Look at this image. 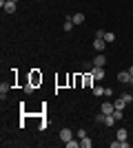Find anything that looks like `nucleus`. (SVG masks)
<instances>
[{"label":"nucleus","instance_id":"obj_22","mask_svg":"<svg viewBox=\"0 0 133 148\" xmlns=\"http://www.w3.org/2000/svg\"><path fill=\"white\" fill-rule=\"evenodd\" d=\"M82 137H87V130L80 128V130H78V139H82Z\"/></svg>","mask_w":133,"mask_h":148},{"label":"nucleus","instance_id":"obj_13","mask_svg":"<svg viewBox=\"0 0 133 148\" xmlns=\"http://www.w3.org/2000/svg\"><path fill=\"white\" fill-rule=\"evenodd\" d=\"M102 38L107 40V44H111V42L115 40V33H111V31H104V36H102Z\"/></svg>","mask_w":133,"mask_h":148},{"label":"nucleus","instance_id":"obj_6","mask_svg":"<svg viewBox=\"0 0 133 148\" xmlns=\"http://www.w3.org/2000/svg\"><path fill=\"white\" fill-rule=\"evenodd\" d=\"M115 137H118L120 142H127V139H129V130L127 128H118V130H115Z\"/></svg>","mask_w":133,"mask_h":148},{"label":"nucleus","instance_id":"obj_9","mask_svg":"<svg viewBox=\"0 0 133 148\" xmlns=\"http://www.w3.org/2000/svg\"><path fill=\"white\" fill-rule=\"evenodd\" d=\"M71 18H73V25H82L84 20H87V18H84V13H76V16H71Z\"/></svg>","mask_w":133,"mask_h":148},{"label":"nucleus","instance_id":"obj_21","mask_svg":"<svg viewBox=\"0 0 133 148\" xmlns=\"http://www.w3.org/2000/svg\"><path fill=\"white\" fill-rule=\"evenodd\" d=\"M95 122H98V124H104V113H100V115H95Z\"/></svg>","mask_w":133,"mask_h":148},{"label":"nucleus","instance_id":"obj_10","mask_svg":"<svg viewBox=\"0 0 133 148\" xmlns=\"http://www.w3.org/2000/svg\"><path fill=\"white\" fill-rule=\"evenodd\" d=\"M113 104H115V108H120V111H124V108H127V102H124V99H122V97H118V99H115V102H113Z\"/></svg>","mask_w":133,"mask_h":148},{"label":"nucleus","instance_id":"obj_23","mask_svg":"<svg viewBox=\"0 0 133 148\" xmlns=\"http://www.w3.org/2000/svg\"><path fill=\"white\" fill-rule=\"evenodd\" d=\"M129 82L133 84V66H129Z\"/></svg>","mask_w":133,"mask_h":148},{"label":"nucleus","instance_id":"obj_20","mask_svg":"<svg viewBox=\"0 0 133 148\" xmlns=\"http://www.w3.org/2000/svg\"><path fill=\"white\" fill-rule=\"evenodd\" d=\"M93 95H104V88H102V86H95L93 88Z\"/></svg>","mask_w":133,"mask_h":148},{"label":"nucleus","instance_id":"obj_8","mask_svg":"<svg viewBox=\"0 0 133 148\" xmlns=\"http://www.w3.org/2000/svg\"><path fill=\"white\" fill-rule=\"evenodd\" d=\"M118 82H122V84H131V82H129V71H122V73H118Z\"/></svg>","mask_w":133,"mask_h":148},{"label":"nucleus","instance_id":"obj_3","mask_svg":"<svg viewBox=\"0 0 133 148\" xmlns=\"http://www.w3.org/2000/svg\"><path fill=\"white\" fill-rule=\"evenodd\" d=\"M69 139H73V130H71V128H62V130H60V142L67 144Z\"/></svg>","mask_w":133,"mask_h":148},{"label":"nucleus","instance_id":"obj_16","mask_svg":"<svg viewBox=\"0 0 133 148\" xmlns=\"http://www.w3.org/2000/svg\"><path fill=\"white\" fill-rule=\"evenodd\" d=\"M64 146H67V148H80V142H78L76 137H73V139H69V142L64 144Z\"/></svg>","mask_w":133,"mask_h":148},{"label":"nucleus","instance_id":"obj_5","mask_svg":"<svg viewBox=\"0 0 133 148\" xmlns=\"http://www.w3.org/2000/svg\"><path fill=\"white\" fill-rule=\"evenodd\" d=\"M113 111H115V104H111V102H104L100 108V113H104V115H113Z\"/></svg>","mask_w":133,"mask_h":148},{"label":"nucleus","instance_id":"obj_7","mask_svg":"<svg viewBox=\"0 0 133 148\" xmlns=\"http://www.w3.org/2000/svg\"><path fill=\"white\" fill-rule=\"evenodd\" d=\"M104 62H107V58L102 56V53H98V56L93 58V66H104Z\"/></svg>","mask_w":133,"mask_h":148},{"label":"nucleus","instance_id":"obj_12","mask_svg":"<svg viewBox=\"0 0 133 148\" xmlns=\"http://www.w3.org/2000/svg\"><path fill=\"white\" fill-rule=\"evenodd\" d=\"M7 93H9V84H5V82H2V84H0V97L5 99V97H7Z\"/></svg>","mask_w":133,"mask_h":148},{"label":"nucleus","instance_id":"obj_14","mask_svg":"<svg viewBox=\"0 0 133 148\" xmlns=\"http://www.w3.org/2000/svg\"><path fill=\"white\" fill-rule=\"evenodd\" d=\"M115 122H118V119H115L113 115H104V126H113Z\"/></svg>","mask_w":133,"mask_h":148},{"label":"nucleus","instance_id":"obj_17","mask_svg":"<svg viewBox=\"0 0 133 148\" xmlns=\"http://www.w3.org/2000/svg\"><path fill=\"white\" fill-rule=\"evenodd\" d=\"M120 97L124 99V102H127V104H133V95H131V93H122Z\"/></svg>","mask_w":133,"mask_h":148},{"label":"nucleus","instance_id":"obj_1","mask_svg":"<svg viewBox=\"0 0 133 148\" xmlns=\"http://www.w3.org/2000/svg\"><path fill=\"white\" fill-rule=\"evenodd\" d=\"M16 5H18V2H9V0H0V7H2V11H5V13H13V11H16Z\"/></svg>","mask_w":133,"mask_h":148},{"label":"nucleus","instance_id":"obj_18","mask_svg":"<svg viewBox=\"0 0 133 148\" xmlns=\"http://www.w3.org/2000/svg\"><path fill=\"white\" fill-rule=\"evenodd\" d=\"M113 117L118 119V122H120V119L124 117V111H120V108H115V111H113Z\"/></svg>","mask_w":133,"mask_h":148},{"label":"nucleus","instance_id":"obj_4","mask_svg":"<svg viewBox=\"0 0 133 148\" xmlns=\"http://www.w3.org/2000/svg\"><path fill=\"white\" fill-rule=\"evenodd\" d=\"M91 77L93 80H104V71H102V66H93V71H91Z\"/></svg>","mask_w":133,"mask_h":148},{"label":"nucleus","instance_id":"obj_2","mask_svg":"<svg viewBox=\"0 0 133 148\" xmlns=\"http://www.w3.org/2000/svg\"><path fill=\"white\" fill-rule=\"evenodd\" d=\"M104 47H107V40H104V38H93V49L98 51V53H102Z\"/></svg>","mask_w":133,"mask_h":148},{"label":"nucleus","instance_id":"obj_11","mask_svg":"<svg viewBox=\"0 0 133 148\" xmlns=\"http://www.w3.org/2000/svg\"><path fill=\"white\" fill-rule=\"evenodd\" d=\"M62 29H64V31H71V29H73V18H71V16H69V18H67V20H64Z\"/></svg>","mask_w":133,"mask_h":148},{"label":"nucleus","instance_id":"obj_24","mask_svg":"<svg viewBox=\"0 0 133 148\" xmlns=\"http://www.w3.org/2000/svg\"><path fill=\"white\" fill-rule=\"evenodd\" d=\"M9 2H20V0H9Z\"/></svg>","mask_w":133,"mask_h":148},{"label":"nucleus","instance_id":"obj_19","mask_svg":"<svg viewBox=\"0 0 133 148\" xmlns=\"http://www.w3.org/2000/svg\"><path fill=\"white\" fill-rule=\"evenodd\" d=\"M38 82H42V77H40L38 73H33L31 75V84H38Z\"/></svg>","mask_w":133,"mask_h":148},{"label":"nucleus","instance_id":"obj_15","mask_svg":"<svg viewBox=\"0 0 133 148\" xmlns=\"http://www.w3.org/2000/svg\"><path fill=\"white\" fill-rule=\"evenodd\" d=\"M80 146H82V148H91V146H93V142H91L89 137H82V139H80Z\"/></svg>","mask_w":133,"mask_h":148}]
</instances>
